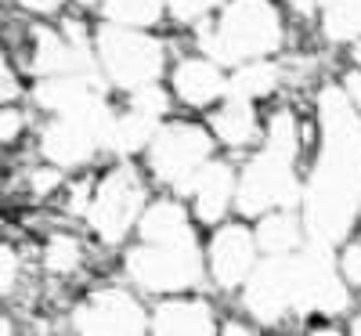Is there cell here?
Listing matches in <instances>:
<instances>
[{
  "label": "cell",
  "mask_w": 361,
  "mask_h": 336,
  "mask_svg": "<svg viewBox=\"0 0 361 336\" xmlns=\"http://www.w3.org/2000/svg\"><path fill=\"white\" fill-rule=\"evenodd\" d=\"M325 33L333 40L361 37V0H325Z\"/></svg>",
  "instance_id": "21"
},
{
  "label": "cell",
  "mask_w": 361,
  "mask_h": 336,
  "mask_svg": "<svg viewBox=\"0 0 361 336\" xmlns=\"http://www.w3.org/2000/svg\"><path fill=\"white\" fill-rule=\"evenodd\" d=\"M15 275H18V260L8 246H0V293H8L15 286Z\"/></svg>",
  "instance_id": "28"
},
{
  "label": "cell",
  "mask_w": 361,
  "mask_h": 336,
  "mask_svg": "<svg viewBox=\"0 0 361 336\" xmlns=\"http://www.w3.org/2000/svg\"><path fill=\"white\" fill-rule=\"evenodd\" d=\"M318 4H325V0H318Z\"/></svg>",
  "instance_id": "41"
},
{
  "label": "cell",
  "mask_w": 361,
  "mask_h": 336,
  "mask_svg": "<svg viewBox=\"0 0 361 336\" xmlns=\"http://www.w3.org/2000/svg\"><path fill=\"white\" fill-rule=\"evenodd\" d=\"M87 206H90V192H87V185H76L69 210H73V213H87Z\"/></svg>",
  "instance_id": "33"
},
{
  "label": "cell",
  "mask_w": 361,
  "mask_h": 336,
  "mask_svg": "<svg viewBox=\"0 0 361 336\" xmlns=\"http://www.w3.org/2000/svg\"><path fill=\"white\" fill-rule=\"evenodd\" d=\"M152 329L170 336V332H188V336H202L214 329L206 304H163L152 318Z\"/></svg>",
  "instance_id": "18"
},
{
  "label": "cell",
  "mask_w": 361,
  "mask_h": 336,
  "mask_svg": "<svg viewBox=\"0 0 361 336\" xmlns=\"http://www.w3.org/2000/svg\"><path fill=\"white\" fill-rule=\"evenodd\" d=\"M152 134H156V116L130 112V116H123V119H112V131H109L105 148H116V152H137L145 141H152Z\"/></svg>",
  "instance_id": "20"
},
{
  "label": "cell",
  "mask_w": 361,
  "mask_h": 336,
  "mask_svg": "<svg viewBox=\"0 0 361 336\" xmlns=\"http://www.w3.org/2000/svg\"><path fill=\"white\" fill-rule=\"evenodd\" d=\"M98 51H102V66H105L109 80L119 83V87L152 83L163 69V47L152 37L130 33V29H119V25L102 29Z\"/></svg>",
  "instance_id": "5"
},
{
  "label": "cell",
  "mask_w": 361,
  "mask_h": 336,
  "mask_svg": "<svg viewBox=\"0 0 361 336\" xmlns=\"http://www.w3.org/2000/svg\"><path fill=\"white\" fill-rule=\"evenodd\" d=\"M282 40L279 15L267 0H231L217 29H202L199 44L214 62H246V58L271 54Z\"/></svg>",
  "instance_id": "3"
},
{
  "label": "cell",
  "mask_w": 361,
  "mask_h": 336,
  "mask_svg": "<svg viewBox=\"0 0 361 336\" xmlns=\"http://www.w3.org/2000/svg\"><path fill=\"white\" fill-rule=\"evenodd\" d=\"M347 304L343 282L333 268V246L329 242L311 239V246L304 253H296L293 264V296H289V308L296 311H340Z\"/></svg>",
  "instance_id": "4"
},
{
  "label": "cell",
  "mask_w": 361,
  "mask_h": 336,
  "mask_svg": "<svg viewBox=\"0 0 361 336\" xmlns=\"http://www.w3.org/2000/svg\"><path fill=\"white\" fill-rule=\"evenodd\" d=\"M15 76L8 73V66H4V58H0V102H8V98H15Z\"/></svg>",
  "instance_id": "32"
},
{
  "label": "cell",
  "mask_w": 361,
  "mask_h": 336,
  "mask_svg": "<svg viewBox=\"0 0 361 336\" xmlns=\"http://www.w3.org/2000/svg\"><path fill=\"white\" fill-rule=\"evenodd\" d=\"M322 160L307 188V232L340 242L361 206V119L340 87L322 90Z\"/></svg>",
  "instance_id": "1"
},
{
  "label": "cell",
  "mask_w": 361,
  "mask_h": 336,
  "mask_svg": "<svg viewBox=\"0 0 361 336\" xmlns=\"http://www.w3.org/2000/svg\"><path fill=\"white\" fill-rule=\"evenodd\" d=\"M217 4L221 0H170V11L180 22H192V18H202L209 8H217Z\"/></svg>",
  "instance_id": "27"
},
{
  "label": "cell",
  "mask_w": 361,
  "mask_h": 336,
  "mask_svg": "<svg viewBox=\"0 0 361 336\" xmlns=\"http://www.w3.org/2000/svg\"><path fill=\"white\" fill-rule=\"evenodd\" d=\"M134 112H145V116H163L166 112V105H170V98H166V90L163 87H156V83H141V87H134Z\"/></svg>",
  "instance_id": "26"
},
{
  "label": "cell",
  "mask_w": 361,
  "mask_h": 336,
  "mask_svg": "<svg viewBox=\"0 0 361 336\" xmlns=\"http://www.w3.org/2000/svg\"><path fill=\"white\" fill-rule=\"evenodd\" d=\"M293 156H296V119L293 112H279L267 134V148L246 167L243 181H238V210L246 217H260L264 210L293 206L300 199Z\"/></svg>",
  "instance_id": "2"
},
{
  "label": "cell",
  "mask_w": 361,
  "mask_h": 336,
  "mask_svg": "<svg viewBox=\"0 0 361 336\" xmlns=\"http://www.w3.org/2000/svg\"><path fill=\"white\" fill-rule=\"evenodd\" d=\"M37 102L44 109H54L58 116H76L105 98H102V83L90 73H62L37 87Z\"/></svg>",
  "instance_id": "11"
},
{
  "label": "cell",
  "mask_w": 361,
  "mask_h": 336,
  "mask_svg": "<svg viewBox=\"0 0 361 336\" xmlns=\"http://www.w3.org/2000/svg\"><path fill=\"white\" fill-rule=\"evenodd\" d=\"M127 268L134 275V282L152 289V293H173V289H188L192 282H199L202 264L195 246H148L134 250L127 257Z\"/></svg>",
  "instance_id": "6"
},
{
  "label": "cell",
  "mask_w": 361,
  "mask_h": 336,
  "mask_svg": "<svg viewBox=\"0 0 361 336\" xmlns=\"http://www.w3.org/2000/svg\"><path fill=\"white\" fill-rule=\"evenodd\" d=\"M253 257H257V239L246 228H224L214 239V253H209V264H214V279L231 289L253 271Z\"/></svg>",
  "instance_id": "12"
},
{
  "label": "cell",
  "mask_w": 361,
  "mask_h": 336,
  "mask_svg": "<svg viewBox=\"0 0 361 336\" xmlns=\"http://www.w3.org/2000/svg\"><path fill=\"white\" fill-rule=\"evenodd\" d=\"M180 192H192L195 213L206 224H214V221H221V213L228 210V199H231V170L224 163H202L185 185H180Z\"/></svg>",
  "instance_id": "13"
},
{
  "label": "cell",
  "mask_w": 361,
  "mask_h": 336,
  "mask_svg": "<svg viewBox=\"0 0 361 336\" xmlns=\"http://www.w3.org/2000/svg\"><path fill=\"white\" fill-rule=\"evenodd\" d=\"M354 332H361V318H357V322H354Z\"/></svg>",
  "instance_id": "38"
},
{
  "label": "cell",
  "mask_w": 361,
  "mask_h": 336,
  "mask_svg": "<svg viewBox=\"0 0 361 336\" xmlns=\"http://www.w3.org/2000/svg\"><path fill=\"white\" fill-rule=\"evenodd\" d=\"M44 156L54 163V167H76L83 160H90L98 152V141L90 138V131L80 124V119H69L62 116L58 124H51L44 131Z\"/></svg>",
  "instance_id": "14"
},
{
  "label": "cell",
  "mask_w": 361,
  "mask_h": 336,
  "mask_svg": "<svg viewBox=\"0 0 361 336\" xmlns=\"http://www.w3.org/2000/svg\"><path fill=\"white\" fill-rule=\"evenodd\" d=\"M141 235L156 246H195L192 224L177 203H156L141 217Z\"/></svg>",
  "instance_id": "16"
},
{
  "label": "cell",
  "mask_w": 361,
  "mask_h": 336,
  "mask_svg": "<svg viewBox=\"0 0 361 336\" xmlns=\"http://www.w3.org/2000/svg\"><path fill=\"white\" fill-rule=\"evenodd\" d=\"M141 203H145V192H141L137 170L134 167H119V170H112L102 181V188H98L94 203L87 206V213H90L94 232L105 242H119L127 235V228L134 224Z\"/></svg>",
  "instance_id": "7"
},
{
  "label": "cell",
  "mask_w": 361,
  "mask_h": 336,
  "mask_svg": "<svg viewBox=\"0 0 361 336\" xmlns=\"http://www.w3.org/2000/svg\"><path fill=\"white\" fill-rule=\"evenodd\" d=\"M105 15L116 25H152L163 15V0H105Z\"/></svg>",
  "instance_id": "24"
},
{
  "label": "cell",
  "mask_w": 361,
  "mask_h": 336,
  "mask_svg": "<svg viewBox=\"0 0 361 336\" xmlns=\"http://www.w3.org/2000/svg\"><path fill=\"white\" fill-rule=\"evenodd\" d=\"M83 4H94V0H83Z\"/></svg>",
  "instance_id": "40"
},
{
  "label": "cell",
  "mask_w": 361,
  "mask_h": 336,
  "mask_svg": "<svg viewBox=\"0 0 361 336\" xmlns=\"http://www.w3.org/2000/svg\"><path fill=\"white\" fill-rule=\"evenodd\" d=\"M275 83H279V73H275V66H243L235 73V80L228 83V90L235 98H264V95H271L275 90Z\"/></svg>",
  "instance_id": "22"
},
{
  "label": "cell",
  "mask_w": 361,
  "mask_h": 336,
  "mask_svg": "<svg viewBox=\"0 0 361 336\" xmlns=\"http://www.w3.org/2000/svg\"><path fill=\"white\" fill-rule=\"evenodd\" d=\"M18 131H22V116L15 109H4L0 112V141H11Z\"/></svg>",
  "instance_id": "30"
},
{
  "label": "cell",
  "mask_w": 361,
  "mask_h": 336,
  "mask_svg": "<svg viewBox=\"0 0 361 336\" xmlns=\"http://www.w3.org/2000/svg\"><path fill=\"white\" fill-rule=\"evenodd\" d=\"M76 332H145V311L127 293H98L73 315Z\"/></svg>",
  "instance_id": "10"
},
{
  "label": "cell",
  "mask_w": 361,
  "mask_h": 336,
  "mask_svg": "<svg viewBox=\"0 0 361 336\" xmlns=\"http://www.w3.org/2000/svg\"><path fill=\"white\" fill-rule=\"evenodd\" d=\"M173 87L188 105H209L217 95L228 90V83L214 62H185L173 73Z\"/></svg>",
  "instance_id": "17"
},
{
  "label": "cell",
  "mask_w": 361,
  "mask_h": 336,
  "mask_svg": "<svg viewBox=\"0 0 361 336\" xmlns=\"http://www.w3.org/2000/svg\"><path fill=\"white\" fill-rule=\"evenodd\" d=\"M214 131L228 141V145H246L257 131V119H253V105L250 98H228V105L214 116Z\"/></svg>",
  "instance_id": "19"
},
{
  "label": "cell",
  "mask_w": 361,
  "mask_h": 336,
  "mask_svg": "<svg viewBox=\"0 0 361 336\" xmlns=\"http://www.w3.org/2000/svg\"><path fill=\"white\" fill-rule=\"evenodd\" d=\"M257 242L267 250V253H293L300 246V224L293 217H267L257 232Z\"/></svg>",
  "instance_id": "23"
},
{
  "label": "cell",
  "mask_w": 361,
  "mask_h": 336,
  "mask_svg": "<svg viewBox=\"0 0 361 336\" xmlns=\"http://www.w3.org/2000/svg\"><path fill=\"white\" fill-rule=\"evenodd\" d=\"M357 62H361V47H357Z\"/></svg>",
  "instance_id": "39"
},
{
  "label": "cell",
  "mask_w": 361,
  "mask_h": 336,
  "mask_svg": "<svg viewBox=\"0 0 361 336\" xmlns=\"http://www.w3.org/2000/svg\"><path fill=\"white\" fill-rule=\"evenodd\" d=\"M293 4H296L300 11H311V8H314V0H293Z\"/></svg>",
  "instance_id": "36"
},
{
  "label": "cell",
  "mask_w": 361,
  "mask_h": 336,
  "mask_svg": "<svg viewBox=\"0 0 361 336\" xmlns=\"http://www.w3.org/2000/svg\"><path fill=\"white\" fill-rule=\"evenodd\" d=\"M37 54H33V69L37 73H51V76H62V73H90V54L83 44H66L58 40L51 29H37Z\"/></svg>",
  "instance_id": "15"
},
{
  "label": "cell",
  "mask_w": 361,
  "mask_h": 336,
  "mask_svg": "<svg viewBox=\"0 0 361 336\" xmlns=\"http://www.w3.org/2000/svg\"><path fill=\"white\" fill-rule=\"evenodd\" d=\"M0 332H11V325H8V318H0Z\"/></svg>",
  "instance_id": "37"
},
{
  "label": "cell",
  "mask_w": 361,
  "mask_h": 336,
  "mask_svg": "<svg viewBox=\"0 0 361 336\" xmlns=\"http://www.w3.org/2000/svg\"><path fill=\"white\" fill-rule=\"evenodd\" d=\"M347 90H350V95H347V98H354V102H357V109H361V73H354V76H347Z\"/></svg>",
  "instance_id": "35"
},
{
  "label": "cell",
  "mask_w": 361,
  "mask_h": 336,
  "mask_svg": "<svg viewBox=\"0 0 361 336\" xmlns=\"http://www.w3.org/2000/svg\"><path fill=\"white\" fill-rule=\"evenodd\" d=\"M340 271L347 275V282L361 286V246H350V250L343 253V264H340Z\"/></svg>",
  "instance_id": "29"
},
{
  "label": "cell",
  "mask_w": 361,
  "mask_h": 336,
  "mask_svg": "<svg viewBox=\"0 0 361 336\" xmlns=\"http://www.w3.org/2000/svg\"><path fill=\"white\" fill-rule=\"evenodd\" d=\"M293 264L296 253H271V260H264L246 286V308L260 318V322H279L289 308L293 296Z\"/></svg>",
  "instance_id": "9"
},
{
  "label": "cell",
  "mask_w": 361,
  "mask_h": 336,
  "mask_svg": "<svg viewBox=\"0 0 361 336\" xmlns=\"http://www.w3.org/2000/svg\"><path fill=\"white\" fill-rule=\"evenodd\" d=\"M206 156H209V138L199 127L177 124L152 134V170L163 185L180 188L206 163Z\"/></svg>",
  "instance_id": "8"
},
{
  "label": "cell",
  "mask_w": 361,
  "mask_h": 336,
  "mask_svg": "<svg viewBox=\"0 0 361 336\" xmlns=\"http://www.w3.org/2000/svg\"><path fill=\"white\" fill-rule=\"evenodd\" d=\"M44 264H47V271H54V275H69V271L80 264L76 239H69V235L51 239V246H47V253H44Z\"/></svg>",
  "instance_id": "25"
},
{
  "label": "cell",
  "mask_w": 361,
  "mask_h": 336,
  "mask_svg": "<svg viewBox=\"0 0 361 336\" xmlns=\"http://www.w3.org/2000/svg\"><path fill=\"white\" fill-rule=\"evenodd\" d=\"M22 8H29V11H58V4H62V0H18Z\"/></svg>",
  "instance_id": "34"
},
{
  "label": "cell",
  "mask_w": 361,
  "mask_h": 336,
  "mask_svg": "<svg viewBox=\"0 0 361 336\" xmlns=\"http://www.w3.org/2000/svg\"><path fill=\"white\" fill-rule=\"evenodd\" d=\"M58 181H62V177H58V170H37L33 174V192L44 196V192H51L58 185Z\"/></svg>",
  "instance_id": "31"
}]
</instances>
